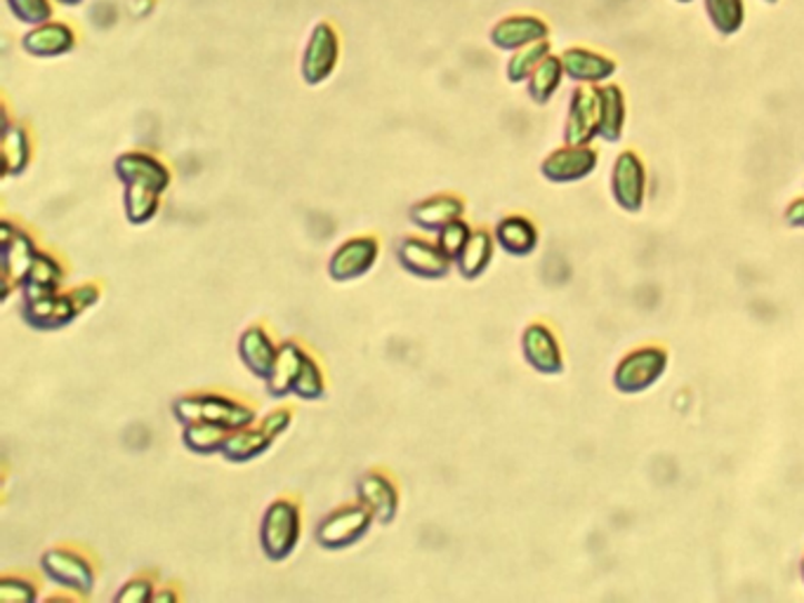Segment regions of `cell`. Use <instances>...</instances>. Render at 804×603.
Instances as JSON below:
<instances>
[{
	"mask_svg": "<svg viewBox=\"0 0 804 603\" xmlns=\"http://www.w3.org/2000/svg\"><path fill=\"white\" fill-rule=\"evenodd\" d=\"M288 425H291V411H286V408H281V411H274V413H269L263 422H259V427H263L269 436H278V434H284L286 429H288Z\"/></svg>",
	"mask_w": 804,
	"mask_h": 603,
	"instance_id": "obj_38",
	"label": "cell"
},
{
	"mask_svg": "<svg viewBox=\"0 0 804 603\" xmlns=\"http://www.w3.org/2000/svg\"><path fill=\"white\" fill-rule=\"evenodd\" d=\"M565 65H561V57L548 55L538 69L529 78V95L536 105H548L552 95L559 90L561 80H565Z\"/></svg>",
	"mask_w": 804,
	"mask_h": 603,
	"instance_id": "obj_28",
	"label": "cell"
},
{
	"mask_svg": "<svg viewBox=\"0 0 804 603\" xmlns=\"http://www.w3.org/2000/svg\"><path fill=\"white\" fill-rule=\"evenodd\" d=\"M626 128V95L616 83L599 88V137L618 142Z\"/></svg>",
	"mask_w": 804,
	"mask_h": 603,
	"instance_id": "obj_22",
	"label": "cell"
},
{
	"mask_svg": "<svg viewBox=\"0 0 804 603\" xmlns=\"http://www.w3.org/2000/svg\"><path fill=\"white\" fill-rule=\"evenodd\" d=\"M595 137H599V88L580 86L569 102L565 145H592Z\"/></svg>",
	"mask_w": 804,
	"mask_h": 603,
	"instance_id": "obj_7",
	"label": "cell"
},
{
	"mask_svg": "<svg viewBox=\"0 0 804 603\" xmlns=\"http://www.w3.org/2000/svg\"><path fill=\"white\" fill-rule=\"evenodd\" d=\"M802 580H804V561H802Z\"/></svg>",
	"mask_w": 804,
	"mask_h": 603,
	"instance_id": "obj_44",
	"label": "cell"
},
{
	"mask_svg": "<svg viewBox=\"0 0 804 603\" xmlns=\"http://www.w3.org/2000/svg\"><path fill=\"white\" fill-rule=\"evenodd\" d=\"M765 3H769V6H774V3H778V0H765Z\"/></svg>",
	"mask_w": 804,
	"mask_h": 603,
	"instance_id": "obj_43",
	"label": "cell"
},
{
	"mask_svg": "<svg viewBox=\"0 0 804 603\" xmlns=\"http://www.w3.org/2000/svg\"><path fill=\"white\" fill-rule=\"evenodd\" d=\"M396 257H399L401 267H404L411 274H415V276H420V278L447 276L449 269H451V263H453V259L439 246L430 244V240L415 238V236L401 240Z\"/></svg>",
	"mask_w": 804,
	"mask_h": 603,
	"instance_id": "obj_12",
	"label": "cell"
},
{
	"mask_svg": "<svg viewBox=\"0 0 804 603\" xmlns=\"http://www.w3.org/2000/svg\"><path fill=\"white\" fill-rule=\"evenodd\" d=\"M548 55H552V46L550 40H538V43H531L521 50H514V55L510 57L508 62V78L512 83H521V80H529L531 73L538 69V65L546 59Z\"/></svg>",
	"mask_w": 804,
	"mask_h": 603,
	"instance_id": "obj_30",
	"label": "cell"
},
{
	"mask_svg": "<svg viewBox=\"0 0 804 603\" xmlns=\"http://www.w3.org/2000/svg\"><path fill=\"white\" fill-rule=\"evenodd\" d=\"M238 354H241V360H244L246 368L255 377L267 379L274 368L278 347L274 345V339L269 337V333L263 326H253L244 335H241Z\"/></svg>",
	"mask_w": 804,
	"mask_h": 603,
	"instance_id": "obj_18",
	"label": "cell"
},
{
	"mask_svg": "<svg viewBox=\"0 0 804 603\" xmlns=\"http://www.w3.org/2000/svg\"><path fill=\"white\" fill-rule=\"evenodd\" d=\"M356 497L361 505H366L371 510L373 518H378L380 524H390V521L396 516L399 493L385 474L369 472L361 476L356 484Z\"/></svg>",
	"mask_w": 804,
	"mask_h": 603,
	"instance_id": "obj_16",
	"label": "cell"
},
{
	"mask_svg": "<svg viewBox=\"0 0 804 603\" xmlns=\"http://www.w3.org/2000/svg\"><path fill=\"white\" fill-rule=\"evenodd\" d=\"M175 599H177V594L170 592V590H164V592L154 594V601H175Z\"/></svg>",
	"mask_w": 804,
	"mask_h": 603,
	"instance_id": "obj_40",
	"label": "cell"
},
{
	"mask_svg": "<svg viewBox=\"0 0 804 603\" xmlns=\"http://www.w3.org/2000/svg\"><path fill=\"white\" fill-rule=\"evenodd\" d=\"M668 368V352L663 347H639L620 358L614 373V385L622 394L649 389Z\"/></svg>",
	"mask_w": 804,
	"mask_h": 603,
	"instance_id": "obj_3",
	"label": "cell"
},
{
	"mask_svg": "<svg viewBox=\"0 0 804 603\" xmlns=\"http://www.w3.org/2000/svg\"><path fill=\"white\" fill-rule=\"evenodd\" d=\"M326 392V385H324V373H321L318 364L312 358V356H305L303 360V368H300L297 373V379H295V387H293V394L297 398H305V401H314V398H321Z\"/></svg>",
	"mask_w": 804,
	"mask_h": 603,
	"instance_id": "obj_33",
	"label": "cell"
},
{
	"mask_svg": "<svg viewBox=\"0 0 804 603\" xmlns=\"http://www.w3.org/2000/svg\"><path fill=\"white\" fill-rule=\"evenodd\" d=\"M116 175L126 187H139L149 189L156 194H164L170 187V172L160 164L158 158L143 154V151H130L116 158Z\"/></svg>",
	"mask_w": 804,
	"mask_h": 603,
	"instance_id": "obj_9",
	"label": "cell"
},
{
	"mask_svg": "<svg viewBox=\"0 0 804 603\" xmlns=\"http://www.w3.org/2000/svg\"><path fill=\"white\" fill-rule=\"evenodd\" d=\"M73 48V31L67 24H38L24 36V50L36 57H57Z\"/></svg>",
	"mask_w": 804,
	"mask_h": 603,
	"instance_id": "obj_24",
	"label": "cell"
},
{
	"mask_svg": "<svg viewBox=\"0 0 804 603\" xmlns=\"http://www.w3.org/2000/svg\"><path fill=\"white\" fill-rule=\"evenodd\" d=\"M274 436H269L263 427L259 429H236L229 434V438L225 441L223 446V453L227 459L232 462H246V459H253L257 455H263L269 446H272Z\"/></svg>",
	"mask_w": 804,
	"mask_h": 603,
	"instance_id": "obj_26",
	"label": "cell"
},
{
	"mask_svg": "<svg viewBox=\"0 0 804 603\" xmlns=\"http://www.w3.org/2000/svg\"><path fill=\"white\" fill-rule=\"evenodd\" d=\"M703 8L713 29L725 38L736 36L746 24V0H703Z\"/></svg>",
	"mask_w": 804,
	"mask_h": 603,
	"instance_id": "obj_27",
	"label": "cell"
},
{
	"mask_svg": "<svg viewBox=\"0 0 804 603\" xmlns=\"http://www.w3.org/2000/svg\"><path fill=\"white\" fill-rule=\"evenodd\" d=\"M173 411L183 425H189V422H213V425H223L232 432L251 427L255 422L253 408L217 394L179 396L173 404Z\"/></svg>",
	"mask_w": 804,
	"mask_h": 603,
	"instance_id": "obj_1",
	"label": "cell"
},
{
	"mask_svg": "<svg viewBox=\"0 0 804 603\" xmlns=\"http://www.w3.org/2000/svg\"><path fill=\"white\" fill-rule=\"evenodd\" d=\"M8 6L19 22L27 24H46L52 17L48 0H8Z\"/></svg>",
	"mask_w": 804,
	"mask_h": 603,
	"instance_id": "obj_35",
	"label": "cell"
},
{
	"mask_svg": "<svg viewBox=\"0 0 804 603\" xmlns=\"http://www.w3.org/2000/svg\"><path fill=\"white\" fill-rule=\"evenodd\" d=\"M378 255H380L378 238L373 236L350 238L333 253L329 263V274L333 280H340V284L354 280L359 276H364L375 265Z\"/></svg>",
	"mask_w": 804,
	"mask_h": 603,
	"instance_id": "obj_10",
	"label": "cell"
},
{
	"mask_svg": "<svg viewBox=\"0 0 804 603\" xmlns=\"http://www.w3.org/2000/svg\"><path fill=\"white\" fill-rule=\"evenodd\" d=\"M611 191L616 204L622 210L637 212L645 206L647 198V168L635 151H620L614 172H611Z\"/></svg>",
	"mask_w": 804,
	"mask_h": 603,
	"instance_id": "obj_6",
	"label": "cell"
},
{
	"mask_svg": "<svg viewBox=\"0 0 804 603\" xmlns=\"http://www.w3.org/2000/svg\"><path fill=\"white\" fill-rule=\"evenodd\" d=\"M300 510L293 500H274L263 516V528H259V542L263 552L272 561H284L297 547L300 540Z\"/></svg>",
	"mask_w": 804,
	"mask_h": 603,
	"instance_id": "obj_2",
	"label": "cell"
},
{
	"mask_svg": "<svg viewBox=\"0 0 804 603\" xmlns=\"http://www.w3.org/2000/svg\"><path fill=\"white\" fill-rule=\"evenodd\" d=\"M550 36V27L546 19L536 14H512L500 19V22L491 29V43L500 50H521L538 40H546Z\"/></svg>",
	"mask_w": 804,
	"mask_h": 603,
	"instance_id": "obj_14",
	"label": "cell"
},
{
	"mask_svg": "<svg viewBox=\"0 0 804 603\" xmlns=\"http://www.w3.org/2000/svg\"><path fill=\"white\" fill-rule=\"evenodd\" d=\"M229 434L232 429L223 425H213V422H189V425H185L183 441L189 451L198 455H210L223 451Z\"/></svg>",
	"mask_w": 804,
	"mask_h": 603,
	"instance_id": "obj_29",
	"label": "cell"
},
{
	"mask_svg": "<svg viewBox=\"0 0 804 603\" xmlns=\"http://www.w3.org/2000/svg\"><path fill=\"white\" fill-rule=\"evenodd\" d=\"M462 212H465V204L458 196H432L420 200L418 206H413L411 210V219L415 223V227L425 229V231H439L441 227H447L453 219H460Z\"/></svg>",
	"mask_w": 804,
	"mask_h": 603,
	"instance_id": "obj_19",
	"label": "cell"
},
{
	"mask_svg": "<svg viewBox=\"0 0 804 603\" xmlns=\"http://www.w3.org/2000/svg\"><path fill=\"white\" fill-rule=\"evenodd\" d=\"M0 229H3V255H6L3 269H6V297H8L12 280H19V286H22V280L38 250L33 246V240L22 229H14L10 223H3Z\"/></svg>",
	"mask_w": 804,
	"mask_h": 603,
	"instance_id": "obj_17",
	"label": "cell"
},
{
	"mask_svg": "<svg viewBox=\"0 0 804 603\" xmlns=\"http://www.w3.org/2000/svg\"><path fill=\"white\" fill-rule=\"evenodd\" d=\"M373 524V514L366 505H350L331 512L316 528V540L326 550H345L364 537Z\"/></svg>",
	"mask_w": 804,
	"mask_h": 603,
	"instance_id": "obj_4",
	"label": "cell"
},
{
	"mask_svg": "<svg viewBox=\"0 0 804 603\" xmlns=\"http://www.w3.org/2000/svg\"><path fill=\"white\" fill-rule=\"evenodd\" d=\"M786 223L791 227H802L804 229V198H797L793 200V204L788 206L786 210Z\"/></svg>",
	"mask_w": 804,
	"mask_h": 603,
	"instance_id": "obj_39",
	"label": "cell"
},
{
	"mask_svg": "<svg viewBox=\"0 0 804 603\" xmlns=\"http://www.w3.org/2000/svg\"><path fill=\"white\" fill-rule=\"evenodd\" d=\"M340 43L331 24H316L303 57V78L310 86L324 83L337 65Z\"/></svg>",
	"mask_w": 804,
	"mask_h": 603,
	"instance_id": "obj_13",
	"label": "cell"
},
{
	"mask_svg": "<svg viewBox=\"0 0 804 603\" xmlns=\"http://www.w3.org/2000/svg\"><path fill=\"white\" fill-rule=\"evenodd\" d=\"M521 349H524V358L529 360V366L542 375H559L565 370V358H561L559 342L548 326L531 324L524 330V335H521Z\"/></svg>",
	"mask_w": 804,
	"mask_h": 603,
	"instance_id": "obj_15",
	"label": "cell"
},
{
	"mask_svg": "<svg viewBox=\"0 0 804 603\" xmlns=\"http://www.w3.org/2000/svg\"><path fill=\"white\" fill-rule=\"evenodd\" d=\"M559 57H561V65H565L567 78H571L573 83H580V86H601V83H607V80H609V78L616 73V69H618L616 59H611V57H607V55H601V52H597V50L582 48V46L567 48Z\"/></svg>",
	"mask_w": 804,
	"mask_h": 603,
	"instance_id": "obj_11",
	"label": "cell"
},
{
	"mask_svg": "<svg viewBox=\"0 0 804 603\" xmlns=\"http://www.w3.org/2000/svg\"><path fill=\"white\" fill-rule=\"evenodd\" d=\"M158 196L149 189L126 187V215L133 225H147L158 212Z\"/></svg>",
	"mask_w": 804,
	"mask_h": 603,
	"instance_id": "obj_32",
	"label": "cell"
},
{
	"mask_svg": "<svg viewBox=\"0 0 804 603\" xmlns=\"http://www.w3.org/2000/svg\"><path fill=\"white\" fill-rule=\"evenodd\" d=\"M59 3H65V6H78L80 0H59Z\"/></svg>",
	"mask_w": 804,
	"mask_h": 603,
	"instance_id": "obj_41",
	"label": "cell"
},
{
	"mask_svg": "<svg viewBox=\"0 0 804 603\" xmlns=\"http://www.w3.org/2000/svg\"><path fill=\"white\" fill-rule=\"evenodd\" d=\"M677 3H682V6H687V3H694V0H677Z\"/></svg>",
	"mask_w": 804,
	"mask_h": 603,
	"instance_id": "obj_42",
	"label": "cell"
},
{
	"mask_svg": "<svg viewBox=\"0 0 804 603\" xmlns=\"http://www.w3.org/2000/svg\"><path fill=\"white\" fill-rule=\"evenodd\" d=\"M493 257V238L489 231L477 229L472 231L468 246L462 248L460 257L455 259L458 271L465 278H477L487 271V267L491 265Z\"/></svg>",
	"mask_w": 804,
	"mask_h": 603,
	"instance_id": "obj_25",
	"label": "cell"
},
{
	"mask_svg": "<svg viewBox=\"0 0 804 603\" xmlns=\"http://www.w3.org/2000/svg\"><path fill=\"white\" fill-rule=\"evenodd\" d=\"M62 278H65V271H62V267H59L55 257H50L46 253H36L33 263L22 280L24 302L57 295V288H59V284H62Z\"/></svg>",
	"mask_w": 804,
	"mask_h": 603,
	"instance_id": "obj_21",
	"label": "cell"
},
{
	"mask_svg": "<svg viewBox=\"0 0 804 603\" xmlns=\"http://www.w3.org/2000/svg\"><path fill=\"white\" fill-rule=\"evenodd\" d=\"M472 236V229L462 223V219H453V223H449L447 227H441L437 231V246L444 250L453 263L460 257L462 248L468 246V240Z\"/></svg>",
	"mask_w": 804,
	"mask_h": 603,
	"instance_id": "obj_34",
	"label": "cell"
},
{
	"mask_svg": "<svg viewBox=\"0 0 804 603\" xmlns=\"http://www.w3.org/2000/svg\"><path fill=\"white\" fill-rule=\"evenodd\" d=\"M3 156H6V172L8 175H17L22 172L29 164L31 156V147H29V137L27 130L19 126H8L6 128V139H3Z\"/></svg>",
	"mask_w": 804,
	"mask_h": 603,
	"instance_id": "obj_31",
	"label": "cell"
},
{
	"mask_svg": "<svg viewBox=\"0 0 804 603\" xmlns=\"http://www.w3.org/2000/svg\"><path fill=\"white\" fill-rule=\"evenodd\" d=\"M305 356L307 354L303 352V347L297 345V342H284V345L278 347L274 368L267 377V389L274 398H286L288 394H293L295 379H297L300 368H303Z\"/></svg>",
	"mask_w": 804,
	"mask_h": 603,
	"instance_id": "obj_20",
	"label": "cell"
},
{
	"mask_svg": "<svg viewBox=\"0 0 804 603\" xmlns=\"http://www.w3.org/2000/svg\"><path fill=\"white\" fill-rule=\"evenodd\" d=\"M40 569H43V573L52 582H57L59 587L71 590L73 594L88 596L95 587L92 566L84 556L71 550H62V547L48 550L43 558H40Z\"/></svg>",
	"mask_w": 804,
	"mask_h": 603,
	"instance_id": "obj_5",
	"label": "cell"
},
{
	"mask_svg": "<svg viewBox=\"0 0 804 603\" xmlns=\"http://www.w3.org/2000/svg\"><path fill=\"white\" fill-rule=\"evenodd\" d=\"M496 240L502 246V250H508L510 255L524 257V255L533 253L538 246V229L529 217L510 215L498 223Z\"/></svg>",
	"mask_w": 804,
	"mask_h": 603,
	"instance_id": "obj_23",
	"label": "cell"
},
{
	"mask_svg": "<svg viewBox=\"0 0 804 603\" xmlns=\"http://www.w3.org/2000/svg\"><path fill=\"white\" fill-rule=\"evenodd\" d=\"M36 599V587L27 580L3 577L0 580V601L6 603H31Z\"/></svg>",
	"mask_w": 804,
	"mask_h": 603,
	"instance_id": "obj_36",
	"label": "cell"
},
{
	"mask_svg": "<svg viewBox=\"0 0 804 603\" xmlns=\"http://www.w3.org/2000/svg\"><path fill=\"white\" fill-rule=\"evenodd\" d=\"M149 599H154L151 580H133L116 594V601H120V603H145Z\"/></svg>",
	"mask_w": 804,
	"mask_h": 603,
	"instance_id": "obj_37",
	"label": "cell"
},
{
	"mask_svg": "<svg viewBox=\"0 0 804 603\" xmlns=\"http://www.w3.org/2000/svg\"><path fill=\"white\" fill-rule=\"evenodd\" d=\"M597 164L599 154L590 145H565L542 160L540 172L546 175L550 182L569 185L592 175Z\"/></svg>",
	"mask_w": 804,
	"mask_h": 603,
	"instance_id": "obj_8",
	"label": "cell"
}]
</instances>
